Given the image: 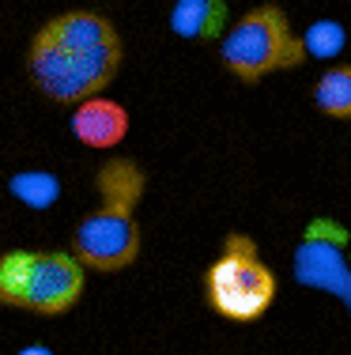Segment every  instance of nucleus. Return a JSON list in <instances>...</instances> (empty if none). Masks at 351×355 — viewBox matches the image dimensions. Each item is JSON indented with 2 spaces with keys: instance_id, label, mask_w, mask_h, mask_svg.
<instances>
[{
  "instance_id": "f257e3e1",
  "label": "nucleus",
  "mask_w": 351,
  "mask_h": 355,
  "mask_svg": "<svg viewBox=\"0 0 351 355\" xmlns=\"http://www.w3.org/2000/svg\"><path fill=\"white\" fill-rule=\"evenodd\" d=\"M121 64V35L106 15L76 8L42 23L27 49V76L46 98L76 106L102 95Z\"/></svg>"
},
{
  "instance_id": "f03ea898",
  "label": "nucleus",
  "mask_w": 351,
  "mask_h": 355,
  "mask_svg": "<svg viewBox=\"0 0 351 355\" xmlns=\"http://www.w3.org/2000/svg\"><path fill=\"white\" fill-rule=\"evenodd\" d=\"M87 268L69 250H8L0 253V306L38 318L69 314L83 299Z\"/></svg>"
},
{
  "instance_id": "7ed1b4c3",
  "label": "nucleus",
  "mask_w": 351,
  "mask_h": 355,
  "mask_svg": "<svg viewBox=\"0 0 351 355\" xmlns=\"http://www.w3.org/2000/svg\"><path fill=\"white\" fill-rule=\"evenodd\" d=\"M208 306L219 318L246 325L272 310L276 302V272L261 261L257 242L242 231H231L223 242V253L204 272Z\"/></svg>"
},
{
  "instance_id": "20e7f679",
  "label": "nucleus",
  "mask_w": 351,
  "mask_h": 355,
  "mask_svg": "<svg viewBox=\"0 0 351 355\" xmlns=\"http://www.w3.org/2000/svg\"><path fill=\"white\" fill-rule=\"evenodd\" d=\"M219 61L223 69L234 72L238 80L257 83L269 72L280 69H298L306 61L303 42L291 31V19L280 4H257L234 23L231 31H223L219 42Z\"/></svg>"
},
{
  "instance_id": "39448f33",
  "label": "nucleus",
  "mask_w": 351,
  "mask_h": 355,
  "mask_svg": "<svg viewBox=\"0 0 351 355\" xmlns=\"http://www.w3.org/2000/svg\"><path fill=\"white\" fill-rule=\"evenodd\" d=\"M348 227L332 216H314L303 227V239L295 246L291 268L295 280L314 291H325L348 310L351 318V261H348Z\"/></svg>"
},
{
  "instance_id": "423d86ee",
  "label": "nucleus",
  "mask_w": 351,
  "mask_h": 355,
  "mask_svg": "<svg viewBox=\"0 0 351 355\" xmlns=\"http://www.w3.org/2000/svg\"><path fill=\"white\" fill-rule=\"evenodd\" d=\"M72 257L91 272H121L140 257V227L132 212L98 205L72 231Z\"/></svg>"
},
{
  "instance_id": "0eeeda50",
  "label": "nucleus",
  "mask_w": 351,
  "mask_h": 355,
  "mask_svg": "<svg viewBox=\"0 0 351 355\" xmlns=\"http://www.w3.org/2000/svg\"><path fill=\"white\" fill-rule=\"evenodd\" d=\"M129 132V114H125L121 103L106 95H91L80 98L76 110H72V137H76L83 148H117Z\"/></svg>"
},
{
  "instance_id": "6e6552de",
  "label": "nucleus",
  "mask_w": 351,
  "mask_h": 355,
  "mask_svg": "<svg viewBox=\"0 0 351 355\" xmlns=\"http://www.w3.org/2000/svg\"><path fill=\"white\" fill-rule=\"evenodd\" d=\"M95 189L102 208H117V212H136L140 197L147 189V178L132 159H106L95 174Z\"/></svg>"
},
{
  "instance_id": "1a4fd4ad",
  "label": "nucleus",
  "mask_w": 351,
  "mask_h": 355,
  "mask_svg": "<svg viewBox=\"0 0 351 355\" xmlns=\"http://www.w3.org/2000/svg\"><path fill=\"white\" fill-rule=\"evenodd\" d=\"M170 31L186 42H215L227 31V0H174Z\"/></svg>"
},
{
  "instance_id": "9d476101",
  "label": "nucleus",
  "mask_w": 351,
  "mask_h": 355,
  "mask_svg": "<svg viewBox=\"0 0 351 355\" xmlns=\"http://www.w3.org/2000/svg\"><path fill=\"white\" fill-rule=\"evenodd\" d=\"M314 106L325 117H351V64H329L314 83Z\"/></svg>"
},
{
  "instance_id": "9b49d317",
  "label": "nucleus",
  "mask_w": 351,
  "mask_h": 355,
  "mask_svg": "<svg viewBox=\"0 0 351 355\" xmlns=\"http://www.w3.org/2000/svg\"><path fill=\"white\" fill-rule=\"evenodd\" d=\"M8 193H12L19 205L35 208V212H46L61 200V178L53 171H19L8 178Z\"/></svg>"
},
{
  "instance_id": "f8f14e48",
  "label": "nucleus",
  "mask_w": 351,
  "mask_h": 355,
  "mask_svg": "<svg viewBox=\"0 0 351 355\" xmlns=\"http://www.w3.org/2000/svg\"><path fill=\"white\" fill-rule=\"evenodd\" d=\"M298 42H303L306 57H314V61H332V57H340V49L348 46V31H344V23H336V19H317L306 27V35Z\"/></svg>"
},
{
  "instance_id": "ddd939ff",
  "label": "nucleus",
  "mask_w": 351,
  "mask_h": 355,
  "mask_svg": "<svg viewBox=\"0 0 351 355\" xmlns=\"http://www.w3.org/2000/svg\"><path fill=\"white\" fill-rule=\"evenodd\" d=\"M15 355H57L53 348H46V344H27V348H19Z\"/></svg>"
}]
</instances>
